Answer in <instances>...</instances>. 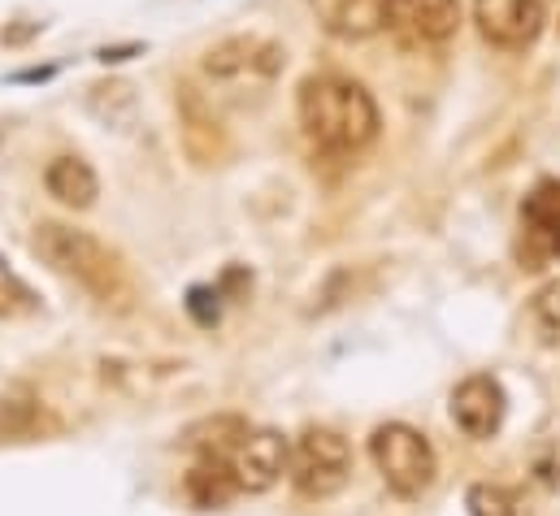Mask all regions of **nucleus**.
Masks as SVG:
<instances>
[{
	"instance_id": "1",
	"label": "nucleus",
	"mask_w": 560,
	"mask_h": 516,
	"mask_svg": "<svg viewBox=\"0 0 560 516\" xmlns=\"http://www.w3.org/2000/svg\"><path fill=\"white\" fill-rule=\"evenodd\" d=\"M295 118L304 139L326 156H357L378 139L374 96L343 74H313L300 83Z\"/></svg>"
},
{
	"instance_id": "2",
	"label": "nucleus",
	"mask_w": 560,
	"mask_h": 516,
	"mask_svg": "<svg viewBox=\"0 0 560 516\" xmlns=\"http://www.w3.org/2000/svg\"><path fill=\"white\" fill-rule=\"evenodd\" d=\"M31 253L44 260L52 273L70 278L74 286H83L92 300H101L105 308H127L136 295L131 269L118 248H109L101 235L83 231V226H66V222H39L31 231Z\"/></svg>"
},
{
	"instance_id": "3",
	"label": "nucleus",
	"mask_w": 560,
	"mask_h": 516,
	"mask_svg": "<svg viewBox=\"0 0 560 516\" xmlns=\"http://www.w3.org/2000/svg\"><path fill=\"white\" fill-rule=\"evenodd\" d=\"M370 460L383 473L387 491L400 500H421L439 478V456L430 438L405 421H387L370 434Z\"/></svg>"
},
{
	"instance_id": "4",
	"label": "nucleus",
	"mask_w": 560,
	"mask_h": 516,
	"mask_svg": "<svg viewBox=\"0 0 560 516\" xmlns=\"http://www.w3.org/2000/svg\"><path fill=\"white\" fill-rule=\"evenodd\" d=\"M291 482L300 495L308 500H330L348 486L352 478V447L339 430L330 425H308L295 443H291V465H287Z\"/></svg>"
},
{
	"instance_id": "5",
	"label": "nucleus",
	"mask_w": 560,
	"mask_h": 516,
	"mask_svg": "<svg viewBox=\"0 0 560 516\" xmlns=\"http://www.w3.org/2000/svg\"><path fill=\"white\" fill-rule=\"evenodd\" d=\"M287 66V48L270 35L240 31L205 48L200 70L213 83H275Z\"/></svg>"
},
{
	"instance_id": "6",
	"label": "nucleus",
	"mask_w": 560,
	"mask_h": 516,
	"mask_svg": "<svg viewBox=\"0 0 560 516\" xmlns=\"http://www.w3.org/2000/svg\"><path fill=\"white\" fill-rule=\"evenodd\" d=\"M474 22L487 44L504 52H526L548 26V9L544 0H474Z\"/></svg>"
},
{
	"instance_id": "7",
	"label": "nucleus",
	"mask_w": 560,
	"mask_h": 516,
	"mask_svg": "<svg viewBox=\"0 0 560 516\" xmlns=\"http://www.w3.org/2000/svg\"><path fill=\"white\" fill-rule=\"evenodd\" d=\"M287 465H291V438L279 430H244V438L231 452V473H235L240 491H248V495L275 491Z\"/></svg>"
},
{
	"instance_id": "8",
	"label": "nucleus",
	"mask_w": 560,
	"mask_h": 516,
	"mask_svg": "<svg viewBox=\"0 0 560 516\" xmlns=\"http://www.w3.org/2000/svg\"><path fill=\"white\" fill-rule=\"evenodd\" d=\"M504 412H509V395L500 387V378H491V374H469L460 387L452 390V421L469 438L500 434Z\"/></svg>"
},
{
	"instance_id": "9",
	"label": "nucleus",
	"mask_w": 560,
	"mask_h": 516,
	"mask_svg": "<svg viewBox=\"0 0 560 516\" xmlns=\"http://www.w3.org/2000/svg\"><path fill=\"white\" fill-rule=\"evenodd\" d=\"M387 26L405 44H447L460 31V0H392Z\"/></svg>"
},
{
	"instance_id": "10",
	"label": "nucleus",
	"mask_w": 560,
	"mask_h": 516,
	"mask_svg": "<svg viewBox=\"0 0 560 516\" xmlns=\"http://www.w3.org/2000/svg\"><path fill=\"white\" fill-rule=\"evenodd\" d=\"M178 139L196 165H218L226 156V130L191 83L178 87Z\"/></svg>"
},
{
	"instance_id": "11",
	"label": "nucleus",
	"mask_w": 560,
	"mask_h": 516,
	"mask_svg": "<svg viewBox=\"0 0 560 516\" xmlns=\"http://www.w3.org/2000/svg\"><path fill=\"white\" fill-rule=\"evenodd\" d=\"M522 231L539 257L560 260V178H544L522 200Z\"/></svg>"
},
{
	"instance_id": "12",
	"label": "nucleus",
	"mask_w": 560,
	"mask_h": 516,
	"mask_svg": "<svg viewBox=\"0 0 560 516\" xmlns=\"http://www.w3.org/2000/svg\"><path fill=\"white\" fill-rule=\"evenodd\" d=\"M44 187H48V196L57 204H66L74 213L92 209L96 196H101V178L83 156H52L48 169H44Z\"/></svg>"
},
{
	"instance_id": "13",
	"label": "nucleus",
	"mask_w": 560,
	"mask_h": 516,
	"mask_svg": "<svg viewBox=\"0 0 560 516\" xmlns=\"http://www.w3.org/2000/svg\"><path fill=\"white\" fill-rule=\"evenodd\" d=\"M183 491H187V500L196 504V508H226L235 495H240V482H235V473H231V460L226 456H213V452H200L196 456V465L187 469V478H183Z\"/></svg>"
},
{
	"instance_id": "14",
	"label": "nucleus",
	"mask_w": 560,
	"mask_h": 516,
	"mask_svg": "<svg viewBox=\"0 0 560 516\" xmlns=\"http://www.w3.org/2000/svg\"><path fill=\"white\" fill-rule=\"evenodd\" d=\"M392 0H339L330 9V31L339 39H370L387 26Z\"/></svg>"
},
{
	"instance_id": "15",
	"label": "nucleus",
	"mask_w": 560,
	"mask_h": 516,
	"mask_svg": "<svg viewBox=\"0 0 560 516\" xmlns=\"http://www.w3.org/2000/svg\"><path fill=\"white\" fill-rule=\"evenodd\" d=\"M39 308V295L31 291V282L0 257V321H18V317H31Z\"/></svg>"
},
{
	"instance_id": "16",
	"label": "nucleus",
	"mask_w": 560,
	"mask_h": 516,
	"mask_svg": "<svg viewBox=\"0 0 560 516\" xmlns=\"http://www.w3.org/2000/svg\"><path fill=\"white\" fill-rule=\"evenodd\" d=\"M88 105H92V114L96 118H105L109 127H118V122H131V114H136V87L131 83H96L92 87V96H88Z\"/></svg>"
},
{
	"instance_id": "17",
	"label": "nucleus",
	"mask_w": 560,
	"mask_h": 516,
	"mask_svg": "<svg viewBox=\"0 0 560 516\" xmlns=\"http://www.w3.org/2000/svg\"><path fill=\"white\" fill-rule=\"evenodd\" d=\"M530 326H535V335L544 343L560 348V278L548 282L544 291H535V300H530Z\"/></svg>"
},
{
	"instance_id": "18",
	"label": "nucleus",
	"mask_w": 560,
	"mask_h": 516,
	"mask_svg": "<svg viewBox=\"0 0 560 516\" xmlns=\"http://www.w3.org/2000/svg\"><path fill=\"white\" fill-rule=\"evenodd\" d=\"M465 508H469V516H517L513 491L500 482H474L465 495Z\"/></svg>"
},
{
	"instance_id": "19",
	"label": "nucleus",
	"mask_w": 560,
	"mask_h": 516,
	"mask_svg": "<svg viewBox=\"0 0 560 516\" xmlns=\"http://www.w3.org/2000/svg\"><path fill=\"white\" fill-rule=\"evenodd\" d=\"M535 478H539L544 486L560 491V438L557 443H548V447L535 456Z\"/></svg>"
},
{
	"instance_id": "20",
	"label": "nucleus",
	"mask_w": 560,
	"mask_h": 516,
	"mask_svg": "<svg viewBox=\"0 0 560 516\" xmlns=\"http://www.w3.org/2000/svg\"><path fill=\"white\" fill-rule=\"evenodd\" d=\"M209 300H218L213 286H191V295H187V308H191V317H196L200 326H213V321H218V304L209 308Z\"/></svg>"
},
{
	"instance_id": "21",
	"label": "nucleus",
	"mask_w": 560,
	"mask_h": 516,
	"mask_svg": "<svg viewBox=\"0 0 560 516\" xmlns=\"http://www.w3.org/2000/svg\"><path fill=\"white\" fill-rule=\"evenodd\" d=\"M131 52H143L140 44H122V48H101V52H96V57H101V61H105V66H109V61H127V57H131Z\"/></svg>"
}]
</instances>
